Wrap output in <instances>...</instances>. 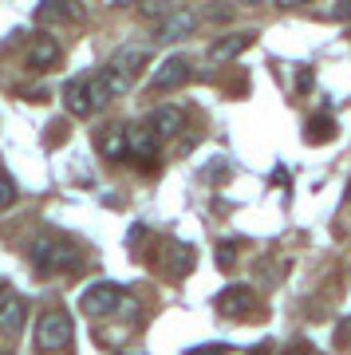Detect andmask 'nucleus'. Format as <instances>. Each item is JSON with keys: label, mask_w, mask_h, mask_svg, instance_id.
Segmentation results:
<instances>
[{"label": "nucleus", "mask_w": 351, "mask_h": 355, "mask_svg": "<svg viewBox=\"0 0 351 355\" xmlns=\"http://www.w3.org/2000/svg\"><path fill=\"white\" fill-rule=\"evenodd\" d=\"M130 87V79L119 71L114 64L99 67L95 76H83V79H71L63 87V99H67V111L71 114H99L111 99H119L123 91Z\"/></svg>", "instance_id": "f257e3e1"}, {"label": "nucleus", "mask_w": 351, "mask_h": 355, "mask_svg": "<svg viewBox=\"0 0 351 355\" xmlns=\"http://www.w3.org/2000/svg\"><path fill=\"white\" fill-rule=\"evenodd\" d=\"M28 261H32V268H36L40 277L76 272V268H79V253L67 241L51 237V233H44V237H36V241L28 245Z\"/></svg>", "instance_id": "f03ea898"}, {"label": "nucleus", "mask_w": 351, "mask_h": 355, "mask_svg": "<svg viewBox=\"0 0 351 355\" xmlns=\"http://www.w3.org/2000/svg\"><path fill=\"white\" fill-rule=\"evenodd\" d=\"M76 328H71V316L63 312V308H51L40 316V328H36V343L44 352H63L67 343H71Z\"/></svg>", "instance_id": "7ed1b4c3"}, {"label": "nucleus", "mask_w": 351, "mask_h": 355, "mask_svg": "<svg viewBox=\"0 0 351 355\" xmlns=\"http://www.w3.org/2000/svg\"><path fill=\"white\" fill-rule=\"evenodd\" d=\"M119 304H123V288H119V284H111V280L91 284V288L83 292V300H79V308H83L91 320H99V316H107V312H114Z\"/></svg>", "instance_id": "20e7f679"}, {"label": "nucleus", "mask_w": 351, "mask_h": 355, "mask_svg": "<svg viewBox=\"0 0 351 355\" xmlns=\"http://www.w3.org/2000/svg\"><path fill=\"white\" fill-rule=\"evenodd\" d=\"M189 79V60L186 55H166L162 64L154 67L151 76V91H174Z\"/></svg>", "instance_id": "39448f33"}, {"label": "nucleus", "mask_w": 351, "mask_h": 355, "mask_svg": "<svg viewBox=\"0 0 351 355\" xmlns=\"http://www.w3.org/2000/svg\"><path fill=\"white\" fill-rule=\"evenodd\" d=\"M252 308V288L249 284H229V288H221L217 292V312H221V316H245V312H249Z\"/></svg>", "instance_id": "423d86ee"}, {"label": "nucleus", "mask_w": 351, "mask_h": 355, "mask_svg": "<svg viewBox=\"0 0 351 355\" xmlns=\"http://www.w3.org/2000/svg\"><path fill=\"white\" fill-rule=\"evenodd\" d=\"M252 40H257V32H229V36L214 40V48H209V60L214 64H225V60H237L241 51L249 48Z\"/></svg>", "instance_id": "0eeeda50"}, {"label": "nucleus", "mask_w": 351, "mask_h": 355, "mask_svg": "<svg viewBox=\"0 0 351 355\" xmlns=\"http://www.w3.org/2000/svg\"><path fill=\"white\" fill-rule=\"evenodd\" d=\"M99 150L111 158V162H123V158H130V135H126V127H107L99 139Z\"/></svg>", "instance_id": "6e6552de"}, {"label": "nucleus", "mask_w": 351, "mask_h": 355, "mask_svg": "<svg viewBox=\"0 0 351 355\" xmlns=\"http://www.w3.org/2000/svg\"><path fill=\"white\" fill-rule=\"evenodd\" d=\"M182 123H186V119H182V111H178V107H158V111L146 119V127H151L158 139H174L178 130H182Z\"/></svg>", "instance_id": "1a4fd4ad"}, {"label": "nucleus", "mask_w": 351, "mask_h": 355, "mask_svg": "<svg viewBox=\"0 0 351 355\" xmlns=\"http://www.w3.org/2000/svg\"><path fill=\"white\" fill-rule=\"evenodd\" d=\"M130 135V158H142V162H154L158 154V135L151 127H126Z\"/></svg>", "instance_id": "9d476101"}, {"label": "nucleus", "mask_w": 351, "mask_h": 355, "mask_svg": "<svg viewBox=\"0 0 351 355\" xmlns=\"http://www.w3.org/2000/svg\"><path fill=\"white\" fill-rule=\"evenodd\" d=\"M60 60V44L51 36H36L32 40V48H28V67H36V71H44V67H51Z\"/></svg>", "instance_id": "9b49d317"}, {"label": "nucleus", "mask_w": 351, "mask_h": 355, "mask_svg": "<svg viewBox=\"0 0 351 355\" xmlns=\"http://www.w3.org/2000/svg\"><path fill=\"white\" fill-rule=\"evenodd\" d=\"M194 24H198V16H194V12H186V8H174V12L166 16L162 24H158V40H182Z\"/></svg>", "instance_id": "f8f14e48"}, {"label": "nucleus", "mask_w": 351, "mask_h": 355, "mask_svg": "<svg viewBox=\"0 0 351 355\" xmlns=\"http://www.w3.org/2000/svg\"><path fill=\"white\" fill-rule=\"evenodd\" d=\"M194 268V249L182 241H166V272L170 277H186Z\"/></svg>", "instance_id": "ddd939ff"}, {"label": "nucleus", "mask_w": 351, "mask_h": 355, "mask_svg": "<svg viewBox=\"0 0 351 355\" xmlns=\"http://www.w3.org/2000/svg\"><path fill=\"white\" fill-rule=\"evenodd\" d=\"M24 316H28V304H24V300H8V304L0 308V331H4V336H20V328H24Z\"/></svg>", "instance_id": "4468645a"}, {"label": "nucleus", "mask_w": 351, "mask_h": 355, "mask_svg": "<svg viewBox=\"0 0 351 355\" xmlns=\"http://www.w3.org/2000/svg\"><path fill=\"white\" fill-rule=\"evenodd\" d=\"M36 20H40V24H63V20H79V8H71V4H40V8H36Z\"/></svg>", "instance_id": "2eb2a0df"}, {"label": "nucleus", "mask_w": 351, "mask_h": 355, "mask_svg": "<svg viewBox=\"0 0 351 355\" xmlns=\"http://www.w3.org/2000/svg\"><path fill=\"white\" fill-rule=\"evenodd\" d=\"M111 64L119 67V71H123L126 79H130V76L138 71V67L146 64V51H142V48H126V51H119V55H114Z\"/></svg>", "instance_id": "dca6fc26"}, {"label": "nucleus", "mask_w": 351, "mask_h": 355, "mask_svg": "<svg viewBox=\"0 0 351 355\" xmlns=\"http://www.w3.org/2000/svg\"><path fill=\"white\" fill-rule=\"evenodd\" d=\"M308 139H316V142L332 139V119H327V114H320L316 123H308Z\"/></svg>", "instance_id": "f3484780"}, {"label": "nucleus", "mask_w": 351, "mask_h": 355, "mask_svg": "<svg viewBox=\"0 0 351 355\" xmlns=\"http://www.w3.org/2000/svg\"><path fill=\"white\" fill-rule=\"evenodd\" d=\"M12 202H16V182L8 174H0V209L12 205Z\"/></svg>", "instance_id": "a211bd4d"}, {"label": "nucleus", "mask_w": 351, "mask_h": 355, "mask_svg": "<svg viewBox=\"0 0 351 355\" xmlns=\"http://www.w3.org/2000/svg\"><path fill=\"white\" fill-rule=\"evenodd\" d=\"M237 241H229V245H221V249H217V265L221 268H233V261H237Z\"/></svg>", "instance_id": "6ab92c4d"}, {"label": "nucleus", "mask_w": 351, "mask_h": 355, "mask_svg": "<svg viewBox=\"0 0 351 355\" xmlns=\"http://www.w3.org/2000/svg\"><path fill=\"white\" fill-rule=\"evenodd\" d=\"M229 352V343H209V347H194L189 355H225Z\"/></svg>", "instance_id": "aec40b11"}, {"label": "nucleus", "mask_w": 351, "mask_h": 355, "mask_svg": "<svg viewBox=\"0 0 351 355\" xmlns=\"http://www.w3.org/2000/svg\"><path fill=\"white\" fill-rule=\"evenodd\" d=\"M336 340H339V343H348V340H351V316H348V324H339Z\"/></svg>", "instance_id": "412c9836"}, {"label": "nucleus", "mask_w": 351, "mask_h": 355, "mask_svg": "<svg viewBox=\"0 0 351 355\" xmlns=\"http://www.w3.org/2000/svg\"><path fill=\"white\" fill-rule=\"evenodd\" d=\"M327 16H332V20H348V16H351V4H343V8H332Z\"/></svg>", "instance_id": "4be33fe9"}, {"label": "nucleus", "mask_w": 351, "mask_h": 355, "mask_svg": "<svg viewBox=\"0 0 351 355\" xmlns=\"http://www.w3.org/2000/svg\"><path fill=\"white\" fill-rule=\"evenodd\" d=\"M348 198H351V182H348Z\"/></svg>", "instance_id": "5701e85b"}, {"label": "nucleus", "mask_w": 351, "mask_h": 355, "mask_svg": "<svg viewBox=\"0 0 351 355\" xmlns=\"http://www.w3.org/2000/svg\"><path fill=\"white\" fill-rule=\"evenodd\" d=\"M123 355H138V352H123Z\"/></svg>", "instance_id": "b1692460"}, {"label": "nucleus", "mask_w": 351, "mask_h": 355, "mask_svg": "<svg viewBox=\"0 0 351 355\" xmlns=\"http://www.w3.org/2000/svg\"><path fill=\"white\" fill-rule=\"evenodd\" d=\"M0 296H4V284H0Z\"/></svg>", "instance_id": "393cba45"}, {"label": "nucleus", "mask_w": 351, "mask_h": 355, "mask_svg": "<svg viewBox=\"0 0 351 355\" xmlns=\"http://www.w3.org/2000/svg\"><path fill=\"white\" fill-rule=\"evenodd\" d=\"M257 355H261V352H257Z\"/></svg>", "instance_id": "a878e982"}]
</instances>
